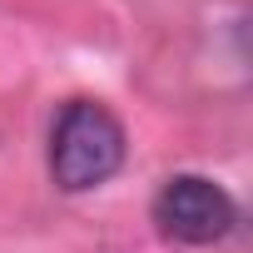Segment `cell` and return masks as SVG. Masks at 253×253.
<instances>
[{"instance_id": "1", "label": "cell", "mask_w": 253, "mask_h": 253, "mask_svg": "<svg viewBox=\"0 0 253 253\" xmlns=\"http://www.w3.org/2000/svg\"><path fill=\"white\" fill-rule=\"evenodd\" d=\"M119 164H124L119 119L94 99H70L60 109V119H55V134H50V174H55V184L80 194V189L104 184Z\"/></svg>"}, {"instance_id": "2", "label": "cell", "mask_w": 253, "mask_h": 253, "mask_svg": "<svg viewBox=\"0 0 253 253\" xmlns=\"http://www.w3.org/2000/svg\"><path fill=\"white\" fill-rule=\"evenodd\" d=\"M154 223L179 243H218L238 223V204L204 174H174L154 194Z\"/></svg>"}]
</instances>
